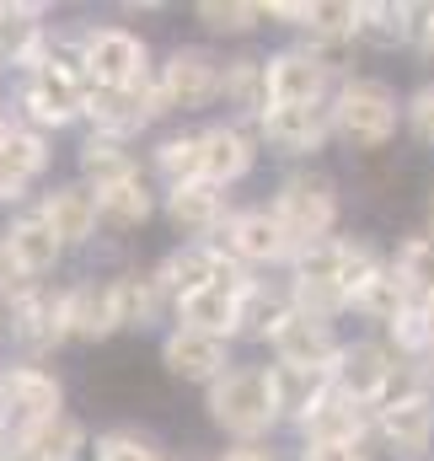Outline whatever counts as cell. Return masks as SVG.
<instances>
[{
    "instance_id": "24",
    "label": "cell",
    "mask_w": 434,
    "mask_h": 461,
    "mask_svg": "<svg viewBox=\"0 0 434 461\" xmlns=\"http://www.w3.org/2000/svg\"><path fill=\"white\" fill-rule=\"evenodd\" d=\"M81 456V424L76 419H49L16 435V461H76Z\"/></svg>"
},
{
    "instance_id": "30",
    "label": "cell",
    "mask_w": 434,
    "mask_h": 461,
    "mask_svg": "<svg viewBox=\"0 0 434 461\" xmlns=\"http://www.w3.org/2000/svg\"><path fill=\"white\" fill-rule=\"evenodd\" d=\"M113 301H118V328H150L161 312V279H113Z\"/></svg>"
},
{
    "instance_id": "44",
    "label": "cell",
    "mask_w": 434,
    "mask_h": 461,
    "mask_svg": "<svg viewBox=\"0 0 434 461\" xmlns=\"http://www.w3.org/2000/svg\"><path fill=\"white\" fill-rule=\"evenodd\" d=\"M419 16H424V22H419V27H424V49H429V54H434V5H424Z\"/></svg>"
},
{
    "instance_id": "2",
    "label": "cell",
    "mask_w": 434,
    "mask_h": 461,
    "mask_svg": "<svg viewBox=\"0 0 434 461\" xmlns=\"http://www.w3.org/2000/svg\"><path fill=\"white\" fill-rule=\"evenodd\" d=\"M274 215L279 226L290 230L295 247H317L332 221H338V199H332V183L327 177H290L274 199Z\"/></svg>"
},
{
    "instance_id": "34",
    "label": "cell",
    "mask_w": 434,
    "mask_h": 461,
    "mask_svg": "<svg viewBox=\"0 0 434 461\" xmlns=\"http://www.w3.org/2000/svg\"><path fill=\"white\" fill-rule=\"evenodd\" d=\"M97 204H103V215L118 221V226H140V221L150 215V194H145L140 177H123V183H113V188H97Z\"/></svg>"
},
{
    "instance_id": "29",
    "label": "cell",
    "mask_w": 434,
    "mask_h": 461,
    "mask_svg": "<svg viewBox=\"0 0 434 461\" xmlns=\"http://www.w3.org/2000/svg\"><path fill=\"white\" fill-rule=\"evenodd\" d=\"M225 97H231V108H241V113H268V108H274V97H268V65H263V59H236V65H225Z\"/></svg>"
},
{
    "instance_id": "3",
    "label": "cell",
    "mask_w": 434,
    "mask_h": 461,
    "mask_svg": "<svg viewBox=\"0 0 434 461\" xmlns=\"http://www.w3.org/2000/svg\"><path fill=\"white\" fill-rule=\"evenodd\" d=\"M332 123L354 145H386L392 129H397V97L381 81H348L338 108H332Z\"/></svg>"
},
{
    "instance_id": "45",
    "label": "cell",
    "mask_w": 434,
    "mask_h": 461,
    "mask_svg": "<svg viewBox=\"0 0 434 461\" xmlns=\"http://www.w3.org/2000/svg\"><path fill=\"white\" fill-rule=\"evenodd\" d=\"M225 461H274V456H263V451H231Z\"/></svg>"
},
{
    "instance_id": "1",
    "label": "cell",
    "mask_w": 434,
    "mask_h": 461,
    "mask_svg": "<svg viewBox=\"0 0 434 461\" xmlns=\"http://www.w3.org/2000/svg\"><path fill=\"white\" fill-rule=\"evenodd\" d=\"M210 413H215L220 429H231L241 440L263 435L279 419V397H274L268 370H225L210 386Z\"/></svg>"
},
{
    "instance_id": "12",
    "label": "cell",
    "mask_w": 434,
    "mask_h": 461,
    "mask_svg": "<svg viewBox=\"0 0 434 461\" xmlns=\"http://www.w3.org/2000/svg\"><path fill=\"white\" fill-rule=\"evenodd\" d=\"M327 70L306 54V49H290L279 59H268V97L274 108H295V103H317L322 97Z\"/></svg>"
},
{
    "instance_id": "46",
    "label": "cell",
    "mask_w": 434,
    "mask_h": 461,
    "mask_svg": "<svg viewBox=\"0 0 434 461\" xmlns=\"http://www.w3.org/2000/svg\"><path fill=\"white\" fill-rule=\"evenodd\" d=\"M0 461H16V451H11V440H5V429H0Z\"/></svg>"
},
{
    "instance_id": "38",
    "label": "cell",
    "mask_w": 434,
    "mask_h": 461,
    "mask_svg": "<svg viewBox=\"0 0 434 461\" xmlns=\"http://www.w3.org/2000/svg\"><path fill=\"white\" fill-rule=\"evenodd\" d=\"M354 32H359V5H343V0L312 5V38H354Z\"/></svg>"
},
{
    "instance_id": "11",
    "label": "cell",
    "mask_w": 434,
    "mask_h": 461,
    "mask_svg": "<svg viewBox=\"0 0 434 461\" xmlns=\"http://www.w3.org/2000/svg\"><path fill=\"white\" fill-rule=\"evenodd\" d=\"M161 359H167V370L172 375H183V381H210L215 386L220 375H225V344L210 339V333H194V328H177L167 348H161Z\"/></svg>"
},
{
    "instance_id": "21",
    "label": "cell",
    "mask_w": 434,
    "mask_h": 461,
    "mask_svg": "<svg viewBox=\"0 0 434 461\" xmlns=\"http://www.w3.org/2000/svg\"><path fill=\"white\" fill-rule=\"evenodd\" d=\"M97 215H103V204H97L92 188H54L49 204H43V221L54 226L59 241H86L97 230Z\"/></svg>"
},
{
    "instance_id": "33",
    "label": "cell",
    "mask_w": 434,
    "mask_h": 461,
    "mask_svg": "<svg viewBox=\"0 0 434 461\" xmlns=\"http://www.w3.org/2000/svg\"><path fill=\"white\" fill-rule=\"evenodd\" d=\"M156 167L172 177V188L199 183V177H204V134H177V140H167V145L156 150Z\"/></svg>"
},
{
    "instance_id": "49",
    "label": "cell",
    "mask_w": 434,
    "mask_h": 461,
    "mask_svg": "<svg viewBox=\"0 0 434 461\" xmlns=\"http://www.w3.org/2000/svg\"><path fill=\"white\" fill-rule=\"evenodd\" d=\"M429 226H434V199H429Z\"/></svg>"
},
{
    "instance_id": "40",
    "label": "cell",
    "mask_w": 434,
    "mask_h": 461,
    "mask_svg": "<svg viewBox=\"0 0 434 461\" xmlns=\"http://www.w3.org/2000/svg\"><path fill=\"white\" fill-rule=\"evenodd\" d=\"M97 461H161L140 435H103L97 440Z\"/></svg>"
},
{
    "instance_id": "42",
    "label": "cell",
    "mask_w": 434,
    "mask_h": 461,
    "mask_svg": "<svg viewBox=\"0 0 434 461\" xmlns=\"http://www.w3.org/2000/svg\"><path fill=\"white\" fill-rule=\"evenodd\" d=\"M306 461H365V451L338 446V440H306Z\"/></svg>"
},
{
    "instance_id": "18",
    "label": "cell",
    "mask_w": 434,
    "mask_h": 461,
    "mask_svg": "<svg viewBox=\"0 0 434 461\" xmlns=\"http://www.w3.org/2000/svg\"><path fill=\"white\" fill-rule=\"evenodd\" d=\"M263 134H268L279 150H317L327 140V108H317V103L268 108V113H263Z\"/></svg>"
},
{
    "instance_id": "14",
    "label": "cell",
    "mask_w": 434,
    "mask_h": 461,
    "mask_svg": "<svg viewBox=\"0 0 434 461\" xmlns=\"http://www.w3.org/2000/svg\"><path fill=\"white\" fill-rule=\"evenodd\" d=\"M381 435H386L402 456L429 451V435H434L429 397H424V392H413V397H392V402H381Z\"/></svg>"
},
{
    "instance_id": "5",
    "label": "cell",
    "mask_w": 434,
    "mask_h": 461,
    "mask_svg": "<svg viewBox=\"0 0 434 461\" xmlns=\"http://www.w3.org/2000/svg\"><path fill=\"white\" fill-rule=\"evenodd\" d=\"M27 113L38 118V123H70V118L86 108V92H81V81H76V65H54V59H43V65H32V76H27Z\"/></svg>"
},
{
    "instance_id": "4",
    "label": "cell",
    "mask_w": 434,
    "mask_h": 461,
    "mask_svg": "<svg viewBox=\"0 0 434 461\" xmlns=\"http://www.w3.org/2000/svg\"><path fill=\"white\" fill-rule=\"evenodd\" d=\"M86 113L97 118V134H108V140H118V134H129V129H140L145 118L167 113V92L161 86H97L92 97H86Z\"/></svg>"
},
{
    "instance_id": "15",
    "label": "cell",
    "mask_w": 434,
    "mask_h": 461,
    "mask_svg": "<svg viewBox=\"0 0 434 461\" xmlns=\"http://www.w3.org/2000/svg\"><path fill=\"white\" fill-rule=\"evenodd\" d=\"M290 247L295 241H290V230L279 226L274 210H247V215L231 221V252L247 258V263H279Z\"/></svg>"
},
{
    "instance_id": "35",
    "label": "cell",
    "mask_w": 434,
    "mask_h": 461,
    "mask_svg": "<svg viewBox=\"0 0 434 461\" xmlns=\"http://www.w3.org/2000/svg\"><path fill=\"white\" fill-rule=\"evenodd\" d=\"M397 274L408 285V295H419L424 306L434 301V236H413L397 258Z\"/></svg>"
},
{
    "instance_id": "36",
    "label": "cell",
    "mask_w": 434,
    "mask_h": 461,
    "mask_svg": "<svg viewBox=\"0 0 434 461\" xmlns=\"http://www.w3.org/2000/svg\"><path fill=\"white\" fill-rule=\"evenodd\" d=\"M408 16H413L408 5H359V38L392 49V43L408 38Z\"/></svg>"
},
{
    "instance_id": "16",
    "label": "cell",
    "mask_w": 434,
    "mask_h": 461,
    "mask_svg": "<svg viewBox=\"0 0 434 461\" xmlns=\"http://www.w3.org/2000/svg\"><path fill=\"white\" fill-rule=\"evenodd\" d=\"M11 317H16V339L27 348H49L70 333V328H65V295L54 301V295H43V290H22L16 306H11Z\"/></svg>"
},
{
    "instance_id": "37",
    "label": "cell",
    "mask_w": 434,
    "mask_h": 461,
    "mask_svg": "<svg viewBox=\"0 0 434 461\" xmlns=\"http://www.w3.org/2000/svg\"><path fill=\"white\" fill-rule=\"evenodd\" d=\"M285 317H290V312H285L274 295H263L258 285H247V295H241V328H247V333H258V339H274V333L285 328Z\"/></svg>"
},
{
    "instance_id": "13",
    "label": "cell",
    "mask_w": 434,
    "mask_h": 461,
    "mask_svg": "<svg viewBox=\"0 0 434 461\" xmlns=\"http://www.w3.org/2000/svg\"><path fill=\"white\" fill-rule=\"evenodd\" d=\"M241 295H247V290H231V285H204V290L183 295V301H177L183 328L210 333V339H225L231 328H241Z\"/></svg>"
},
{
    "instance_id": "28",
    "label": "cell",
    "mask_w": 434,
    "mask_h": 461,
    "mask_svg": "<svg viewBox=\"0 0 434 461\" xmlns=\"http://www.w3.org/2000/svg\"><path fill=\"white\" fill-rule=\"evenodd\" d=\"M167 215L177 221L183 230H210L220 221V188L215 183H183V188H172V199H167Z\"/></svg>"
},
{
    "instance_id": "19",
    "label": "cell",
    "mask_w": 434,
    "mask_h": 461,
    "mask_svg": "<svg viewBox=\"0 0 434 461\" xmlns=\"http://www.w3.org/2000/svg\"><path fill=\"white\" fill-rule=\"evenodd\" d=\"M65 328L76 339H108L118 328V301H113V285H76L65 295Z\"/></svg>"
},
{
    "instance_id": "26",
    "label": "cell",
    "mask_w": 434,
    "mask_h": 461,
    "mask_svg": "<svg viewBox=\"0 0 434 461\" xmlns=\"http://www.w3.org/2000/svg\"><path fill=\"white\" fill-rule=\"evenodd\" d=\"M252 167V145L241 140V129H210L204 134V183H236L241 172Z\"/></svg>"
},
{
    "instance_id": "23",
    "label": "cell",
    "mask_w": 434,
    "mask_h": 461,
    "mask_svg": "<svg viewBox=\"0 0 434 461\" xmlns=\"http://www.w3.org/2000/svg\"><path fill=\"white\" fill-rule=\"evenodd\" d=\"M301 424H306V435H312V440L359 446V435H365V402H354V397H343V392L332 386V392L322 397V408H317V413H306Z\"/></svg>"
},
{
    "instance_id": "6",
    "label": "cell",
    "mask_w": 434,
    "mask_h": 461,
    "mask_svg": "<svg viewBox=\"0 0 434 461\" xmlns=\"http://www.w3.org/2000/svg\"><path fill=\"white\" fill-rule=\"evenodd\" d=\"M86 70L97 86H140L145 81V43L123 27H103L86 38Z\"/></svg>"
},
{
    "instance_id": "32",
    "label": "cell",
    "mask_w": 434,
    "mask_h": 461,
    "mask_svg": "<svg viewBox=\"0 0 434 461\" xmlns=\"http://www.w3.org/2000/svg\"><path fill=\"white\" fill-rule=\"evenodd\" d=\"M81 172H86V177H97V188H113V183L134 177V161L123 156V145H118V140L92 134V140L81 145Z\"/></svg>"
},
{
    "instance_id": "39",
    "label": "cell",
    "mask_w": 434,
    "mask_h": 461,
    "mask_svg": "<svg viewBox=\"0 0 434 461\" xmlns=\"http://www.w3.org/2000/svg\"><path fill=\"white\" fill-rule=\"evenodd\" d=\"M258 16H263V5H236V0H204L199 5V22L210 32H247Z\"/></svg>"
},
{
    "instance_id": "17",
    "label": "cell",
    "mask_w": 434,
    "mask_h": 461,
    "mask_svg": "<svg viewBox=\"0 0 434 461\" xmlns=\"http://www.w3.org/2000/svg\"><path fill=\"white\" fill-rule=\"evenodd\" d=\"M268 381H274L279 413H295V419L317 413V408H322V397L338 386V375H332V370H301V365H274V370H268Z\"/></svg>"
},
{
    "instance_id": "9",
    "label": "cell",
    "mask_w": 434,
    "mask_h": 461,
    "mask_svg": "<svg viewBox=\"0 0 434 461\" xmlns=\"http://www.w3.org/2000/svg\"><path fill=\"white\" fill-rule=\"evenodd\" d=\"M274 348H279V365H301V370H332L343 348L332 344L322 317L312 312H290L285 328L274 333Z\"/></svg>"
},
{
    "instance_id": "7",
    "label": "cell",
    "mask_w": 434,
    "mask_h": 461,
    "mask_svg": "<svg viewBox=\"0 0 434 461\" xmlns=\"http://www.w3.org/2000/svg\"><path fill=\"white\" fill-rule=\"evenodd\" d=\"M332 375H338V392H343V397H354V402L370 408V402H386L397 365H392V354L381 344H348L338 354Z\"/></svg>"
},
{
    "instance_id": "47",
    "label": "cell",
    "mask_w": 434,
    "mask_h": 461,
    "mask_svg": "<svg viewBox=\"0 0 434 461\" xmlns=\"http://www.w3.org/2000/svg\"><path fill=\"white\" fill-rule=\"evenodd\" d=\"M5 408H11V402H5V381H0V424H5Z\"/></svg>"
},
{
    "instance_id": "48",
    "label": "cell",
    "mask_w": 434,
    "mask_h": 461,
    "mask_svg": "<svg viewBox=\"0 0 434 461\" xmlns=\"http://www.w3.org/2000/svg\"><path fill=\"white\" fill-rule=\"evenodd\" d=\"M424 317H429V328H434V301H429V306H424Z\"/></svg>"
},
{
    "instance_id": "20",
    "label": "cell",
    "mask_w": 434,
    "mask_h": 461,
    "mask_svg": "<svg viewBox=\"0 0 434 461\" xmlns=\"http://www.w3.org/2000/svg\"><path fill=\"white\" fill-rule=\"evenodd\" d=\"M43 140L27 134V129H5L0 134V199H22L27 177L43 172Z\"/></svg>"
},
{
    "instance_id": "27",
    "label": "cell",
    "mask_w": 434,
    "mask_h": 461,
    "mask_svg": "<svg viewBox=\"0 0 434 461\" xmlns=\"http://www.w3.org/2000/svg\"><path fill=\"white\" fill-rule=\"evenodd\" d=\"M38 16H43L38 5H0V59L43 65V54H38V38H43Z\"/></svg>"
},
{
    "instance_id": "31",
    "label": "cell",
    "mask_w": 434,
    "mask_h": 461,
    "mask_svg": "<svg viewBox=\"0 0 434 461\" xmlns=\"http://www.w3.org/2000/svg\"><path fill=\"white\" fill-rule=\"evenodd\" d=\"M354 306H359L365 317H375V322H397L402 312H413V306H408V285H402V274H386V268L354 295Z\"/></svg>"
},
{
    "instance_id": "43",
    "label": "cell",
    "mask_w": 434,
    "mask_h": 461,
    "mask_svg": "<svg viewBox=\"0 0 434 461\" xmlns=\"http://www.w3.org/2000/svg\"><path fill=\"white\" fill-rule=\"evenodd\" d=\"M408 118H413L419 140H429V145H434V86H424V92L413 97V108H408Z\"/></svg>"
},
{
    "instance_id": "10",
    "label": "cell",
    "mask_w": 434,
    "mask_h": 461,
    "mask_svg": "<svg viewBox=\"0 0 434 461\" xmlns=\"http://www.w3.org/2000/svg\"><path fill=\"white\" fill-rule=\"evenodd\" d=\"M5 402H11V413L22 419V429H32V424L59 419L65 392H59V381H54V375H43V370L22 365V370H11V375H5Z\"/></svg>"
},
{
    "instance_id": "22",
    "label": "cell",
    "mask_w": 434,
    "mask_h": 461,
    "mask_svg": "<svg viewBox=\"0 0 434 461\" xmlns=\"http://www.w3.org/2000/svg\"><path fill=\"white\" fill-rule=\"evenodd\" d=\"M59 236L54 226L43 221V215H27V221H16L11 236H5V252H11V263L22 268V274H49L54 263H59Z\"/></svg>"
},
{
    "instance_id": "41",
    "label": "cell",
    "mask_w": 434,
    "mask_h": 461,
    "mask_svg": "<svg viewBox=\"0 0 434 461\" xmlns=\"http://www.w3.org/2000/svg\"><path fill=\"white\" fill-rule=\"evenodd\" d=\"M392 339H397V348L434 344V328H429V317H424V306H419V312H402V317L392 322Z\"/></svg>"
},
{
    "instance_id": "25",
    "label": "cell",
    "mask_w": 434,
    "mask_h": 461,
    "mask_svg": "<svg viewBox=\"0 0 434 461\" xmlns=\"http://www.w3.org/2000/svg\"><path fill=\"white\" fill-rule=\"evenodd\" d=\"M220 252H210V247H183V252H172L167 263H161V285L167 290H177V301L183 295H194V290H204V285H220Z\"/></svg>"
},
{
    "instance_id": "8",
    "label": "cell",
    "mask_w": 434,
    "mask_h": 461,
    "mask_svg": "<svg viewBox=\"0 0 434 461\" xmlns=\"http://www.w3.org/2000/svg\"><path fill=\"white\" fill-rule=\"evenodd\" d=\"M161 92H167V108H204L215 92H225V70L210 54H199V49H177L167 59Z\"/></svg>"
}]
</instances>
